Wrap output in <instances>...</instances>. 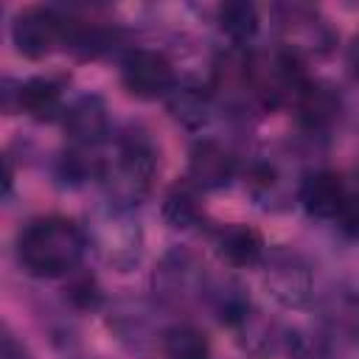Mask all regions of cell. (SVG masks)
I'll return each mask as SVG.
<instances>
[{
	"mask_svg": "<svg viewBox=\"0 0 359 359\" xmlns=\"http://www.w3.org/2000/svg\"><path fill=\"white\" fill-rule=\"evenodd\" d=\"M87 252L84 227L65 216L31 219L17 233V261L34 278H67Z\"/></svg>",
	"mask_w": 359,
	"mask_h": 359,
	"instance_id": "1",
	"label": "cell"
},
{
	"mask_svg": "<svg viewBox=\"0 0 359 359\" xmlns=\"http://www.w3.org/2000/svg\"><path fill=\"white\" fill-rule=\"evenodd\" d=\"M154 174H157V149L146 132L132 126L121 132L115 149L104 154L98 182L104 188V199L126 208H137L151 191Z\"/></svg>",
	"mask_w": 359,
	"mask_h": 359,
	"instance_id": "2",
	"label": "cell"
},
{
	"mask_svg": "<svg viewBox=\"0 0 359 359\" xmlns=\"http://www.w3.org/2000/svg\"><path fill=\"white\" fill-rule=\"evenodd\" d=\"M81 227L87 236V250H93V255L104 266L115 272H129L140 264L146 238L135 208L104 199L87 210Z\"/></svg>",
	"mask_w": 359,
	"mask_h": 359,
	"instance_id": "3",
	"label": "cell"
},
{
	"mask_svg": "<svg viewBox=\"0 0 359 359\" xmlns=\"http://www.w3.org/2000/svg\"><path fill=\"white\" fill-rule=\"evenodd\" d=\"M107 328L121 342V348L137 359H151L168 325L160 320V306L146 297L123 294L107 306Z\"/></svg>",
	"mask_w": 359,
	"mask_h": 359,
	"instance_id": "4",
	"label": "cell"
},
{
	"mask_svg": "<svg viewBox=\"0 0 359 359\" xmlns=\"http://www.w3.org/2000/svg\"><path fill=\"white\" fill-rule=\"evenodd\" d=\"M205 264L185 247H171L160 255L151 272V292L160 309H188L208 294Z\"/></svg>",
	"mask_w": 359,
	"mask_h": 359,
	"instance_id": "5",
	"label": "cell"
},
{
	"mask_svg": "<svg viewBox=\"0 0 359 359\" xmlns=\"http://www.w3.org/2000/svg\"><path fill=\"white\" fill-rule=\"evenodd\" d=\"M261 280L266 294L283 309H306L314 297V275L309 261L286 247L266 250L261 261Z\"/></svg>",
	"mask_w": 359,
	"mask_h": 359,
	"instance_id": "6",
	"label": "cell"
},
{
	"mask_svg": "<svg viewBox=\"0 0 359 359\" xmlns=\"http://www.w3.org/2000/svg\"><path fill=\"white\" fill-rule=\"evenodd\" d=\"M121 81L126 93H132L135 98L154 101V98H165L174 90L177 76L163 53L149 48H132L121 59Z\"/></svg>",
	"mask_w": 359,
	"mask_h": 359,
	"instance_id": "7",
	"label": "cell"
},
{
	"mask_svg": "<svg viewBox=\"0 0 359 359\" xmlns=\"http://www.w3.org/2000/svg\"><path fill=\"white\" fill-rule=\"evenodd\" d=\"M278 25L283 34V48L297 53L300 59L306 53H325L334 45L331 25L309 6H278Z\"/></svg>",
	"mask_w": 359,
	"mask_h": 359,
	"instance_id": "8",
	"label": "cell"
},
{
	"mask_svg": "<svg viewBox=\"0 0 359 359\" xmlns=\"http://www.w3.org/2000/svg\"><path fill=\"white\" fill-rule=\"evenodd\" d=\"M62 11L31 6L22 8L11 22V42L28 59H42L53 48H62Z\"/></svg>",
	"mask_w": 359,
	"mask_h": 359,
	"instance_id": "9",
	"label": "cell"
},
{
	"mask_svg": "<svg viewBox=\"0 0 359 359\" xmlns=\"http://www.w3.org/2000/svg\"><path fill=\"white\" fill-rule=\"evenodd\" d=\"M65 135L70 146L101 151V146L109 140V112L107 104L98 95H79L73 104H67L62 115Z\"/></svg>",
	"mask_w": 359,
	"mask_h": 359,
	"instance_id": "10",
	"label": "cell"
},
{
	"mask_svg": "<svg viewBox=\"0 0 359 359\" xmlns=\"http://www.w3.org/2000/svg\"><path fill=\"white\" fill-rule=\"evenodd\" d=\"M236 168H238V163H236L233 151L213 137L196 140L188 151V185H194L196 191L227 188L236 177Z\"/></svg>",
	"mask_w": 359,
	"mask_h": 359,
	"instance_id": "11",
	"label": "cell"
},
{
	"mask_svg": "<svg viewBox=\"0 0 359 359\" xmlns=\"http://www.w3.org/2000/svg\"><path fill=\"white\" fill-rule=\"evenodd\" d=\"M348 185L339 174L334 171H311L300 180V188H297V202L303 205V210L314 219H334L339 216L345 199H348Z\"/></svg>",
	"mask_w": 359,
	"mask_h": 359,
	"instance_id": "12",
	"label": "cell"
},
{
	"mask_svg": "<svg viewBox=\"0 0 359 359\" xmlns=\"http://www.w3.org/2000/svg\"><path fill=\"white\" fill-rule=\"evenodd\" d=\"M213 247L219 258L233 269H252V266H261V261L266 258L264 236L255 227L241 222L222 224L213 236Z\"/></svg>",
	"mask_w": 359,
	"mask_h": 359,
	"instance_id": "13",
	"label": "cell"
},
{
	"mask_svg": "<svg viewBox=\"0 0 359 359\" xmlns=\"http://www.w3.org/2000/svg\"><path fill=\"white\" fill-rule=\"evenodd\" d=\"M339 109H342V104H339V95L334 93V87L325 84V81H317V79L314 81L309 79L303 84V90L297 93V98H294L297 121L311 135L328 132L337 123Z\"/></svg>",
	"mask_w": 359,
	"mask_h": 359,
	"instance_id": "14",
	"label": "cell"
},
{
	"mask_svg": "<svg viewBox=\"0 0 359 359\" xmlns=\"http://www.w3.org/2000/svg\"><path fill=\"white\" fill-rule=\"evenodd\" d=\"M213 90L199 81H177L174 90L165 95L168 115L185 129H202L213 115Z\"/></svg>",
	"mask_w": 359,
	"mask_h": 359,
	"instance_id": "15",
	"label": "cell"
},
{
	"mask_svg": "<svg viewBox=\"0 0 359 359\" xmlns=\"http://www.w3.org/2000/svg\"><path fill=\"white\" fill-rule=\"evenodd\" d=\"M65 95L62 84L50 76H34L28 81H20V112H25L34 121H56L65 115Z\"/></svg>",
	"mask_w": 359,
	"mask_h": 359,
	"instance_id": "16",
	"label": "cell"
},
{
	"mask_svg": "<svg viewBox=\"0 0 359 359\" xmlns=\"http://www.w3.org/2000/svg\"><path fill=\"white\" fill-rule=\"evenodd\" d=\"M205 300L210 303L216 320L222 325H227L230 331L252 311V300H250L244 283H238L236 278H210Z\"/></svg>",
	"mask_w": 359,
	"mask_h": 359,
	"instance_id": "17",
	"label": "cell"
},
{
	"mask_svg": "<svg viewBox=\"0 0 359 359\" xmlns=\"http://www.w3.org/2000/svg\"><path fill=\"white\" fill-rule=\"evenodd\" d=\"M233 334H236L238 345H241L250 356H258V359L272 356V353L280 348V342H286V337L280 334V328H278L272 320H266L258 309H252V311L233 328Z\"/></svg>",
	"mask_w": 359,
	"mask_h": 359,
	"instance_id": "18",
	"label": "cell"
},
{
	"mask_svg": "<svg viewBox=\"0 0 359 359\" xmlns=\"http://www.w3.org/2000/svg\"><path fill=\"white\" fill-rule=\"evenodd\" d=\"M160 353L165 359H210V339L191 323H171L163 334Z\"/></svg>",
	"mask_w": 359,
	"mask_h": 359,
	"instance_id": "19",
	"label": "cell"
},
{
	"mask_svg": "<svg viewBox=\"0 0 359 359\" xmlns=\"http://www.w3.org/2000/svg\"><path fill=\"white\" fill-rule=\"evenodd\" d=\"M216 22L222 34L233 42V48H247V42L258 34V11L252 3H244V0L222 3L216 11Z\"/></svg>",
	"mask_w": 359,
	"mask_h": 359,
	"instance_id": "20",
	"label": "cell"
},
{
	"mask_svg": "<svg viewBox=\"0 0 359 359\" xmlns=\"http://www.w3.org/2000/svg\"><path fill=\"white\" fill-rule=\"evenodd\" d=\"M160 213H163L165 224L174 227V230H194L205 219V210H202V205L196 199V188L194 185H174L165 194Z\"/></svg>",
	"mask_w": 359,
	"mask_h": 359,
	"instance_id": "21",
	"label": "cell"
},
{
	"mask_svg": "<svg viewBox=\"0 0 359 359\" xmlns=\"http://www.w3.org/2000/svg\"><path fill=\"white\" fill-rule=\"evenodd\" d=\"M65 300L76 309V311H95L104 306V289L101 283L90 275V272H73L67 275L65 283Z\"/></svg>",
	"mask_w": 359,
	"mask_h": 359,
	"instance_id": "22",
	"label": "cell"
},
{
	"mask_svg": "<svg viewBox=\"0 0 359 359\" xmlns=\"http://www.w3.org/2000/svg\"><path fill=\"white\" fill-rule=\"evenodd\" d=\"M337 224L348 236L359 238V188L356 191H348V199H345V205H342V210L337 216Z\"/></svg>",
	"mask_w": 359,
	"mask_h": 359,
	"instance_id": "23",
	"label": "cell"
},
{
	"mask_svg": "<svg viewBox=\"0 0 359 359\" xmlns=\"http://www.w3.org/2000/svg\"><path fill=\"white\" fill-rule=\"evenodd\" d=\"M0 359H34V353L28 351V345H25L8 325H3V337H0Z\"/></svg>",
	"mask_w": 359,
	"mask_h": 359,
	"instance_id": "24",
	"label": "cell"
},
{
	"mask_svg": "<svg viewBox=\"0 0 359 359\" xmlns=\"http://www.w3.org/2000/svg\"><path fill=\"white\" fill-rule=\"evenodd\" d=\"M345 59H348V67H351L353 79H359V34H353V39H351V45H348Z\"/></svg>",
	"mask_w": 359,
	"mask_h": 359,
	"instance_id": "25",
	"label": "cell"
}]
</instances>
